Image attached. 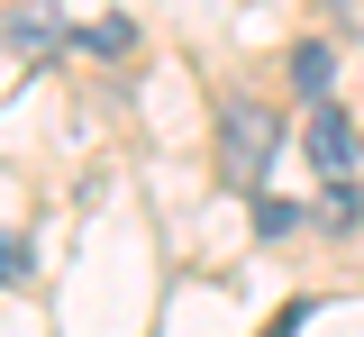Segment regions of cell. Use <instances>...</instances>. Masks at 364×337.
I'll list each match as a JSON object with an SVG mask.
<instances>
[{"instance_id":"1","label":"cell","mask_w":364,"mask_h":337,"mask_svg":"<svg viewBox=\"0 0 364 337\" xmlns=\"http://www.w3.org/2000/svg\"><path fill=\"white\" fill-rule=\"evenodd\" d=\"M273 146H282V119L264 100H219V183L228 192H255L264 183Z\"/></svg>"},{"instance_id":"2","label":"cell","mask_w":364,"mask_h":337,"mask_svg":"<svg viewBox=\"0 0 364 337\" xmlns=\"http://www.w3.org/2000/svg\"><path fill=\"white\" fill-rule=\"evenodd\" d=\"M301 137H310V164H318V173H355V119H346L337 100H318Z\"/></svg>"},{"instance_id":"3","label":"cell","mask_w":364,"mask_h":337,"mask_svg":"<svg viewBox=\"0 0 364 337\" xmlns=\"http://www.w3.org/2000/svg\"><path fill=\"white\" fill-rule=\"evenodd\" d=\"M0 37H9L18 55H55V46H64V18H55L46 0H28V9H9V28H0Z\"/></svg>"},{"instance_id":"4","label":"cell","mask_w":364,"mask_h":337,"mask_svg":"<svg viewBox=\"0 0 364 337\" xmlns=\"http://www.w3.org/2000/svg\"><path fill=\"white\" fill-rule=\"evenodd\" d=\"M291 82H301L310 100H328V82H337V55L318 46V37H301V46H291Z\"/></svg>"},{"instance_id":"5","label":"cell","mask_w":364,"mask_h":337,"mask_svg":"<svg viewBox=\"0 0 364 337\" xmlns=\"http://www.w3.org/2000/svg\"><path fill=\"white\" fill-rule=\"evenodd\" d=\"M364 219V200L346 192V173H328V192H318V228H355Z\"/></svg>"},{"instance_id":"6","label":"cell","mask_w":364,"mask_h":337,"mask_svg":"<svg viewBox=\"0 0 364 337\" xmlns=\"http://www.w3.org/2000/svg\"><path fill=\"white\" fill-rule=\"evenodd\" d=\"M82 46H91V55H128V46H136V28H128V18H91Z\"/></svg>"},{"instance_id":"7","label":"cell","mask_w":364,"mask_h":337,"mask_svg":"<svg viewBox=\"0 0 364 337\" xmlns=\"http://www.w3.org/2000/svg\"><path fill=\"white\" fill-rule=\"evenodd\" d=\"M291 228H301L291 200H255V237H291Z\"/></svg>"},{"instance_id":"8","label":"cell","mask_w":364,"mask_h":337,"mask_svg":"<svg viewBox=\"0 0 364 337\" xmlns=\"http://www.w3.org/2000/svg\"><path fill=\"white\" fill-rule=\"evenodd\" d=\"M0 283H28V246L18 237H0Z\"/></svg>"}]
</instances>
